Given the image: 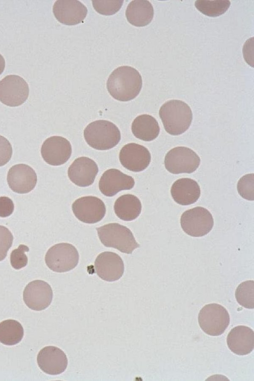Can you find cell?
<instances>
[{"label": "cell", "instance_id": "8", "mask_svg": "<svg viewBox=\"0 0 254 381\" xmlns=\"http://www.w3.org/2000/svg\"><path fill=\"white\" fill-rule=\"evenodd\" d=\"M200 163V159L192 149L183 146L171 149L166 155L165 167L171 173H191L195 171Z\"/></svg>", "mask_w": 254, "mask_h": 381}, {"label": "cell", "instance_id": "9", "mask_svg": "<svg viewBox=\"0 0 254 381\" xmlns=\"http://www.w3.org/2000/svg\"><path fill=\"white\" fill-rule=\"evenodd\" d=\"M29 86L26 81L17 75H9L0 81V101L10 107L24 103L29 95Z\"/></svg>", "mask_w": 254, "mask_h": 381}, {"label": "cell", "instance_id": "13", "mask_svg": "<svg viewBox=\"0 0 254 381\" xmlns=\"http://www.w3.org/2000/svg\"><path fill=\"white\" fill-rule=\"evenodd\" d=\"M7 181L10 189L14 192L26 193L35 188L37 177L36 172L30 166L24 164H18L9 169Z\"/></svg>", "mask_w": 254, "mask_h": 381}, {"label": "cell", "instance_id": "15", "mask_svg": "<svg viewBox=\"0 0 254 381\" xmlns=\"http://www.w3.org/2000/svg\"><path fill=\"white\" fill-rule=\"evenodd\" d=\"M94 269L102 279L113 282L119 280L124 272V264L122 258L112 252L100 254L94 262Z\"/></svg>", "mask_w": 254, "mask_h": 381}, {"label": "cell", "instance_id": "23", "mask_svg": "<svg viewBox=\"0 0 254 381\" xmlns=\"http://www.w3.org/2000/svg\"><path fill=\"white\" fill-rule=\"evenodd\" d=\"M133 134L145 141L155 139L159 135L160 127L157 120L151 115L143 114L137 116L131 125Z\"/></svg>", "mask_w": 254, "mask_h": 381}, {"label": "cell", "instance_id": "34", "mask_svg": "<svg viewBox=\"0 0 254 381\" xmlns=\"http://www.w3.org/2000/svg\"><path fill=\"white\" fill-rule=\"evenodd\" d=\"M5 67V61L3 57L0 54V74H1L4 70Z\"/></svg>", "mask_w": 254, "mask_h": 381}, {"label": "cell", "instance_id": "29", "mask_svg": "<svg viewBox=\"0 0 254 381\" xmlns=\"http://www.w3.org/2000/svg\"><path fill=\"white\" fill-rule=\"evenodd\" d=\"M94 9L99 13L105 15L115 14L122 7L124 0H92Z\"/></svg>", "mask_w": 254, "mask_h": 381}, {"label": "cell", "instance_id": "26", "mask_svg": "<svg viewBox=\"0 0 254 381\" xmlns=\"http://www.w3.org/2000/svg\"><path fill=\"white\" fill-rule=\"evenodd\" d=\"M231 4L228 0H197L194 5L202 14L209 17H217L227 11Z\"/></svg>", "mask_w": 254, "mask_h": 381}, {"label": "cell", "instance_id": "28", "mask_svg": "<svg viewBox=\"0 0 254 381\" xmlns=\"http://www.w3.org/2000/svg\"><path fill=\"white\" fill-rule=\"evenodd\" d=\"M239 194L248 200L254 199V174H249L243 176L237 184Z\"/></svg>", "mask_w": 254, "mask_h": 381}, {"label": "cell", "instance_id": "30", "mask_svg": "<svg viewBox=\"0 0 254 381\" xmlns=\"http://www.w3.org/2000/svg\"><path fill=\"white\" fill-rule=\"evenodd\" d=\"M29 251V249L27 246L21 244L17 249L12 251L10 256V261L13 268L18 270L27 265L28 258L25 253Z\"/></svg>", "mask_w": 254, "mask_h": 381}, {"label": "cell", "instance_id": "12", "mask_svg": "<svg viewBox=\"0 0 254 381\" xmlns=\"http://www.w3.org/2000/svg\"><path fill=\"white\" fill-rule=\"evenodd\" d=\"M53 293L51 286L41 280H35L29 283L23 294L26 306L34 311L45 310L51 304Z\"/></svg>", "mask_w": 254, "mask_h": 381}, {"label": "cell", "instance_id": "6", "mask_svg": "<svg viewBox=\"0 0 254 381\" xmlns=\"http://www.w3.org/2000/svg\"><path fill=\"white\" fill-rule=\"evenodd\" d=\"M76 248L68 243H59L51 247L45 255L48 267L55 272H65L74 268L78 263Z\"/></svg>", "mask_w": 254, "mask_h": 381}, {"label": "cell", "instance_id": "14", "mask_svg": "<svg viewBox=\"0 0 254 381\" xmlns=\"http://www.w3.org/2000/svg\"><path fill=\"white\" fill-rule=\"evenodd\" d=\"M121 164L127 169L139 172L145 170L151 161V155L144 146L135 143H128L120 152Z\"/></svg>", "mask_w": 254, "mask_h": 381}, {"label": "cell", "instance_id": "19", "mask_svg": "<svg viewBox=\"0 0 254 381\" xmlns=\"http://www.w3.org/2000/svg\"><path fill=\"white\" fill-rule=\"evenodd\" d=\"M98 172L97 164L87 157L76 159L68 168L67 174L70 180L81 187L91 185Z\"/></svg>", "mask_w": 254, "mask_h": 381}, {"label": "cell", "instance_id": "11", "mask_svg": "<svg viewBox=\"0 0 254 381\" xmlns=\"http://www.w3.org/2000/svg\"><path fill=\"white\" fill-rule=\"evenodd\" d=\"M71 152L69 141L60 136H52L48 138L42 144L41 149L44 160L53 166H59L65 163L69 159Z\"/></svg>", "mask_w": 254, "mask_h": 381}, {"label": "cell", "instance_id": "31", "mask_svg": "<svg viewBox=\"0 0 254 381\" xmlns=\"http://www.w3.org/2000/svg\"><path fill=\"white\" fill-rule=\"evenodd\" d=\"M13 237L8 228L0 225V261L3 260L11 248Z\"/></svg>", "mask_w": 254, "mask_h": 381}, {"label": "cell", "instance_id": "2", "mask_svg": "<svg viewBox=\"0 0 254 381\" xmlns=\"http://www.w3.org/2000/svg\"><path fill=\"white\" fill-rule=\"evenodd\" d=\"M159 114L166 131L173 135L185 132L189 128L192 120V113L190 106L179 100L165 102L161 107Z\"/></svg>", "mask_w": 254, "mask_h": 381}, {"label": "cell", "instance_id": "17", "mask_svg": "<svg viewBox=\"0 0 254 381\" xmlns=\"http://www.w3.org/2000/svg\"><path fill=\"white\" fill-rule=\"evenodd\" d=\"M37 361L40 369L51 375L62 374L66 369L68 364L64 352L60 348L53 346L42 348L37 355Z\"/></svg>", "mask_w": 254, "mask_h": 381}, {"label": "cell", "instance_id": "10", "mask_svg": "<svg viewBox=\"0 0 254 381\" xmlns=\"http://www.w3.org/2000/svg\"><path fill=\"white\" fill-rule=\"evenodd\" d=\"M75 216L80 221L93 224L105 216L106 207L103 201L94 196H86L75 200L72 204Z\"/></svg>", "mask_w": 254, "mask_h": 381}, {"label": "cell", "instance_id": "4", "mask_svg": "<svg viewBox=\"0 0 254 381\" xmlns=\"http://www.w3.org/2000/svg\"><path fill=\"white\" fill-rule=\"evenodd\" d=\"M96 230L100 240L107 247L114 248L127 254L139 247L131 231L119 223L107 224Z\"/></svg>", "mask_w": 254, "mask_h": 381}, {"label": "cell", "instance_id": "21", "mask_svg": "<svg viewBox=\"0 0 254 381\" xmlns=\"http://www.w3.org/2000/svg\"><path fill=\"white\" fill-rule=\"evenodd\" d=\"M171 193L177 203L188 205L198 200L200 195V189L195 181L190 178H181L173 183Z\"/></svg>", "mask_w": 254, "mask_h": 381}, {"label": "cell", "instance_id": "25", "mask_svg": "<svg viewBox=\"0 0 254 381\" xmlns=\"http://www.w3.org/2000/svg\"><path fill=\"white\" fill-rule=\"evenodd\" d=\"M24 335L23 328L18 321L6 319L0 322V342L6 345L18 343Z\"/></svg>", "mask_w": 254, "mask_h": 381}, {"label": "cell", "instance_id": "16", "mask_svg": "<svg viewBox=\"0 0 254 381\" xmlns=\"http://www.w3.org/2000/svg\"><path fill=\"white\" fill-rule=\"evenodd\" d=\"M53 11L61 23L74 25L82 22L87 13L86 7L76 0H59L54 4Z\"/></svg>", "mask_w": 254, "mask_h": 381}, {"label": "cell", "instance_id": "18", "mask_svg": "<svg viewBox=\"0 0 254 381\" xmlns=\"http://www.w3.org/2000/svg\"><path fill=\"white\" fill-rule=\"evenodd\" d=\"M134 184L132 177L119 170L110 169L102 174L99 182V188L105 196H113L121 190L131 189Z\"/></svg>", "mask_w": 254, "mask_h": 381}, {"label": "cell", "instance_id": "32", "mask_svg": "<svg viewBox=\"0 0 254 381\" xmlns=\"http://www.w3.org/2000/svg\"><path fill=\"white\" fill-rule=\"evenodd\" d=\"M12 154V146L9 141L0 135V167L5 165L10 160Z\"/></svg>", "mask_w": 254, "mask_h": 381}, {"label": "cell", "instance_id": "27", "mask_svg": "<svg viewBox=\"0 0 254 381\" xmlns=\"http://www.w3.org/2000/svg\"><path fill=\"white\" fill-rule=\"evenodd\" d=\"M235 297L241 306L249 309H254V280H247L240 284L236 290Z\"/></svg>", "mask_w": 254, "mask_h": 381}, {"label": "cell", "instance_id": "7", "mask_svg": "<svg viewBox=\"0 0 254 381\" xmlns=\"http://www.w3.org/2000/svg\"><path fill=\"white\" fill-rule=\"evenodd\" d=\"M183 230L192 237H202L212 229L214 221L210 212L202 207H196L185 211L181 215Z\"/></svg>", "mask_w": 254, "mask_h": 381}, {"label": "cell", "instance_id": "3", "mask_svg": "<svg viewBox=\"0 0 254 381\" xmlns=\"http://www.w3.org/2000/svg\"><path fill=\"white\" fill-rule=\"evenodd\" d=\"M84 137L91 147L99 150L111 149L121 139L118 127L106 120H97L88 124L84 130Z\"/></svg>", "mask_w": 254, "mask_h": 381}, {"label": "cell", "instance_id": "24", "mask_svg": "<svg viewBox=\"0 0 254 381\" xmlns=\"http://www.w3.org/2000/svg\"><path fill=\"white\" fill-rule=\"evenodd\" d=\"M141 203L139 198L131 194L120 196L114 204V211L121 219L129 221L137 218L141 213Z\"/></svg>", "mask_w": 254, "mask_h": 381}, {"label": "cell", "instance_id": "22", "mask_svg": "<svg viewBox=\"0 0 254 381\" xmlns=\"http://www.w3.org/2000/svg\"><path fill=\"white\" fill-rule=\"evenodd\" d=\"M126 16L131 25L143 27L151 22L154 16V9L148 0H132L127 6Z\"/></svg>", "mask_w": 254, "mask_h": 381}, {"label": "cell", "instance_id": "33", "mask_svg": "<svg viewBox=\"0 0 254 381\" xmlns=\"http://www.w3.org/2000/svg\"><path fill=\"white\" fill-rule=\"evenodd\" d=\"M14 205L12 200L7 196H0V217H6L13 213Z\"/></svg>", "mask_w": 254, "mask_h": 381}, {"label": "cell", "instance_id": "1", "mask_svg": "<svg viewBox=\"0 0 254 381\" xmlns=\"http://www.w3.org/2000/svg\"><path fill=\"white\" fill-rule=\"evenodd\" d=\"M142 85V80L139 72L127 65L115 69L107 81V88L110 94L120 101H128L135 98L139 94Z\"/></svg>", "mask_w": 254, "mask_h": 381}, {"label": "cell", "instance_id": "20", "mask_svg": "<svg viewBox=\"0 0 254 381\" xmlns=\"http://www.w3.org/2000/svg\"><path fill=\"white\" fill-rule=\"evenodd\" d=\"M229 349L238 355H246L252 352L254 347V332L252 328L244 325L233 328L227 337Z\"/></svg>", "mask_w": 254, "mask_h": 381}, {"label": "cell", "instance_id": "5", "mask_svg": "<svg viewBox=\"0 0 254 381\" xmlns=\"http://www.w3.org/2000/svg\"><path fill=\"white\" fill-rule=\"evenodd\" d=\"M201 329L211 336H219L224 332L230 323L227 310L222 305L211 303L205 305L198 316Z\"/></svg>", "mask_w": 254, "mask_h": 381}]
</instances>
